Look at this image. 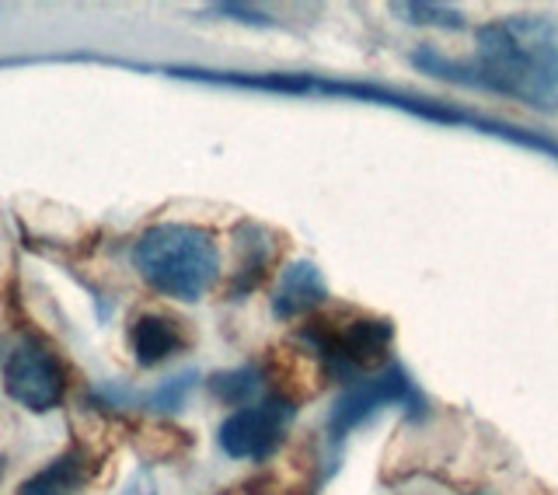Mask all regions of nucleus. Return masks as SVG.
<instances>
[{
  "mask_svg": "<svg viewBox=\"0 0 558 495\" xmlns=\"http://www.w3.org/2000/svg\"><path fill=\"white\" fill-rule=\"evenodd\" d=\"M304 339L325 360L328 374L353 377L388 360L395 328L380 317H314Z\"/></svg>",
  "mask_w": 558,
  "mask_h": 495,
  "instance_id": "nucleus-4",
  "label": "nucleus"
},
{
  "mask_svg": "<svg viewBox=\"0 0 558 495\" xmlns=\"http://www.w3.org/2000/svg\"><path fill=\"white\" fill-rule=\"evenodd\" d=\"M130 346L136 352L140 366H157L161 360H168L171 352H179L185 346L182 325L171 322L165 314H144L136 317V325L130 331Z\"/></svg>",
  "mask_w": 558,
  "mask_h": 495,
  "instance_id": "nucleus-9",
  "label": "nucleus"
},
{
  "mask_svg": "<svg viewBox=\"0 0 558 495\" xmlns=\"http://www.w3.org/2000/svg\"><path fill=\"white\" fill-rule=\"evenodd\" d=\"M293 419V405L287 398H269L262 405H248L223 419L220 447L234 461H266L283 444V433Z\"/></svg>",
  "mask_w": 558,
  "mask_h": 495,
  "instance_id": "nucleus-6",
  "label": "nucleus"
},
{
  "mask_svg": "<svg viewBox=\"0 0 558 495\" xmlns=\"http://www.w3.org/2000/svg\"><path fill=\"white\" fill-rule=\"evenodd\" d=\"M398 14H405V22L415 25H436V28H464V17L461 11L444 8V4H423V0H412V4H395Z\"/></svg>",
  "mask_w": 558,
  "mask_h": 495,
  "instance_id": "nucleus-13",
  "label": "nucleus"
},
{
  "mask_svg": "<svg viewBox=\"0 0 558 495\" xmlns=\"http://www.w3.org/2000/svg\"><path fill=\"white\" fill-rule=\"evenodd\" d=\"M412 63L433 77L485 87L541 112H558V25L545 17H502L478 32L475 60L458 63L423 46Z\"/></svg>",
  "mask_w": 558,
  "mask_h": 495,
  "instance_id": "nucleus-1",
  "label": "nucleus"
},
{
  "mask_svg": "<svg viewBox=\"0 0 558 495\" xmlns=\"http://www.w3.org/2000/svg\"><path fill=\"white\" fill-rule=\"evenodd\" d=\"M133 265L157 293L174 300H199L220 276V252L214 234L199 231V227L157 224L140 234Z\"/></svg>",
  "mask_w": 558,
  "mask_h": 495,
  "instance_id": "nucleus-3",
  "label": "nucleus"
},
{
  "mask_svg": "<svg viewBox=\"0 0 558 495\" xmlns=\"http://www.w3.org/2000/svg\"><path fill=\"white\" fill-rule=\"evenodd\" d=\"M328 287L322 279V269L314 262H293L287 265L283 279H279L276 297H272V314L279 322H290V317H301L325 304Z\"/></svg>",
  "mask_w": 558,
  "mask_h": 495,
  "instance_id": "nucleus-8",
  "label": "nucleus"
},
{
  "mask_svg": "<svg viewBox=\"0 0 558 495\" xmlns=\"http://www.w3.org/2000/svg\"><path fill=\"white\" fill-rule=\"evenodd\" d=\"M388 405H409V409H415V412H423V405H426L423 398H418L415 384L409 381V374L401 366H388L384 374L349 387L328 415L331 439H342L345 433H353L360 422H366L377 409H388Z\"/></svg>",
  "mask_w": 558,
  "mask_h": 495,
  "instance_id": "nucleus-7",
  "label": "nucleus"
},
{
  "mask_svg": "<svg viewBox=\"0 0 558 495\" xmlns=\"http://www.w3.org/2000/svg\"><path fill=\"white\" fill-rule=\"evenodd\" d=\"M84 482H87V461L77 450H70L57 457L46 471L35 474V479H28L17 495H81Z\"/></svg>",
  "mask_w": 558,
  "mask_h": 495,
  "instance_id": "nucleus-10",
  "label": "nucleus"
},
{
  "mask_svg": "<svg viewBox=\"0 0 558 495\" xmlns=\"http://www.w3.org/2000/svg\"><path fill=\"white\" fill-rule=\"evenodd\" d=\"M258 370L255 366H241V370H223V374H214L206 381L209 395L223 405H244L255 391H258Z\"/></svg>",
  "mask_w": 558,
  "mask_h": 495,
  "instance_id": "nucleus-12",
  "label": "nucleus"
},
{
  "mask_svg": "<svg viewBox=\"0 0 558 495\" xmlns=\"http://www.w3.org/2000/svg\"><path fill=\"white\" fill-rule=\"evenodd\" d=\"M196 387V374H182V377H171L165 387H157V391L150 395V405L161 412H174L182 409V401L189 398V391Z\"/></svg>",
  "mask_w": 558,
  "mask_h": 495,
  "instance_id": "nucleus-14",
  "label": "nucleus"
},
{
  "mask_svg": "<svg viewBox=\"0 0 558 495\" xmlns=\"http://www.w3.org/2000/svg\"><path fill=\"white\" fill-rule=\"evenodd\" d=\"M238 247H241V265H238V290H252L255 282L266 276V265L272 258V244H269V234L262 231V227H241L238 231Z\"/></svg>",
  "mask_w": 558,
  "mask_h": 495,
  "instance_id": "nucleus-11",
  "label": "nucleus"
},
{
  "mask_svg": "<svg viewBox=\"0 0 558 495\" xmlns=\"http://www.w3.org/2000/svg\"><path fill=\"white\" fill-rule=\"evenodd\" d=\"M171 77H185V81H203V84H220V87H248V92H276V95H322V98H353V101H371V105H391L398 112H412L423 116L429 122H440V126H468L478 133H493L520 144L527 150H541L558 157L555 140H545L531 130H513L502 126V122H488L482 116H471L461 109H450L444 101H423L412 95H398L391 87H377V84H360V81H328V77H314V74H227V70H189V67H174Z\"/></svg>",
  "mask_w": 558,
  "mask_h": 495,
  "instance_id": "nucleus-2",
  "label": "nucleus"
},
{
  "mask_svg": "<svg viewBox=\"0 0 558 495\" xmlns=\"http://www.w3.org/2000/svg\"><path fill=\"white\" fill-rule=\"evenodd\" d=\"M66 374L57 352L43 342H22L4 366V391L32 412H49L63 401Z\"/></svg>",
  "mask_w": 558,
  "mask_h": 495,
  "instance_id": "nucleus-5",
  "label": "nucleus"
},
{
  "mask_svg": "<svg viewBox=\"0 0 558 495\" xmlns=\"http://www.w3.org/2000/svg\"><path fill=\"white\" fill-rule=\"evenodd\" d=\"M214 14H234L238 22H248V25H269V17H266V14H255V11L241 8V4H220V8H214Z\"/></svg>",
  "mask_w": 558,
  "mask_h": 495,
  "instance_id": "nucleus-15",
  "label": "nucleus"
}]
</instances>
